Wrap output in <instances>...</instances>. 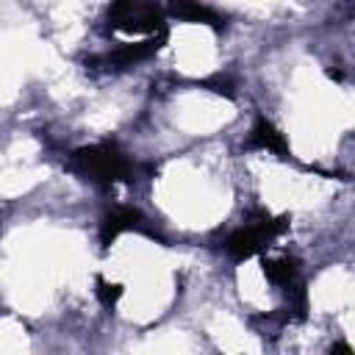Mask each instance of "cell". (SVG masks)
Returning <instances> with one entry per match:
<instances>
[{
	"label": "cell",
	"instance_id": "obj_4",
	"mask_svg": "<svg viewBox=\"0 0 355 355\" xmlns=\"http://www.w3.org/2000/svg\"><path fill=\"white\" fill-rule=\"evenodd\" d=\"M166 39V33H153L147 36L144 42H128L122 47H116L114 53H108L103 61L108 67H133V64H141L147 61L150 55H155V50L161 47V42Z\"/></svg>",
	"mask_w": 355,
	"mask_h": 355
},
{
	"label": "cell",
	"instance_id": "obj_7",
	"mask_svg": "<svg viewBox=\"0 0 355 355\" xmlns=\"http://www.w3.org/2000/svg\"><path fill=\"white\" fill-rule=\"evenodd\" d=\"M263 275L275 283V286H288L300 277V263L291 255H280V258H263Z\"/></svg>",
	"mask_w": 355,
	"mask_h": 355
},
{
	"label": "cell",
	"instance_id": "obj_1",
	"mask_svg": "<svg viewBox=\"0 0 355 355\" xmlns=\"http://www.w3.org/2000/svg\"><path fill=\"white\" fill-rule=\"evenodd\" d=\"M72 164L97 186H111L116 180L133 178V164L128 153L116 141H100L92 147H80L72 153Z\"/></svg>",
	"mask_w": 355,
	"mask_h": 355
},
{
	"label": "cell",
	"instance_id": "obj_2",
	"mask_svg": "<svg viewBox=\"0 0 355 355\" xmlns=\"http://www.w3.org/2000/svg\"><path fill=\"white\" fill-rule=\"evenodd\" d=\"M286 227H288L286 219H272L269 214H261V216L244 222L241 227H236V230L222 241V250H225L233 261H247V258L258 255L261 250H266Z\"/></svg>",
	"mask_w": 355,
	"mask_h": 355
},
{
	"label": "cell",
	"instance_id": "obj_5",
	"mask_svg": "<svg viewBox=\"0 0 355 355\" xmlns=\"http://www.w3.org/2000/svg\"><path fill=\"white\" fill-rule=\"evenodd\" d=\"M247 147L252 150H266V153H277V155H288V141L286 136L266 119V116H258L255 125L250 128V136H247Z\"/></svg>",
	"mask_w": 355,
	"mask_h": 355
},
{
	"label": "cell",
	"instance_id": "obj_3",
	"mask_svg": "<svg viewBox=\"0 0 355 355\" xmlns=\"http://www.w3.org/2000/svg\"><path fill=\"white\" fill-rule=\"evenodd\" d=\"M125 230H136V233H144L150 239H155V230L147 225L144 214L133 205H114L103 219H100V244L103 247H111V241L125 233Z\"/></svg>",
	"mask_w": 355,
	"mask_h": 355
},
{
	"label": "cell",
	"instance_id": "obj_8",
	"mask_svg": "<svg viewBox=\"0 0 355 355\" xmlns=\"http://www.w3.org/2000/svg\"><path fill=\"white\" fill-rule=\"evenodd\" d=\"M97 297H100V302L103 305H114L119 297H122V286L119 283H108V280H103V277H97Z\"/></svg>",
	"mask_w": 355,
	"mask_h": 355
},
{
	"label": "cell",
	"instance_id": "obj_6",
	"mask_svg": "<svg viewBox=\"0 0 355 355\" xmlns=\"http://www.w3.org/2000/svg\"><path fill=\"white\" fill-rule=\"evenodd\" d=\"M169 11L183 22H197V25H211V28H222L225 25L222 17L214 8H208L205 3H200V0H169Z\"/></svg>",
	"mask_w": 355,
	"mask_h": 355
}]
</instances>
